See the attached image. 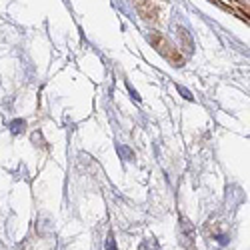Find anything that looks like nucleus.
I'll list each match as a JSON object with an SVG mask.
<instances>
[{
	"label": "nucleus",
	"instance_id": "obj_1",
	"mask_svg": "<svg viewBox=\"0 0 250 250\" xmlns=\"http://www.w3.org/2000/svg\"><path fill=\"white\" fill-rule=\"evenodd\" d=\"M106 250H116V244H114L112 234H110V236H108V240H106Z\"/></svg>",
	"mask_w": 250,
	"mask_h": 250
}]
</instances>
